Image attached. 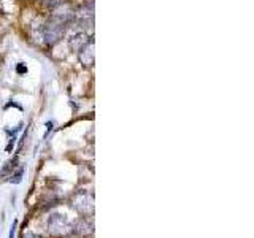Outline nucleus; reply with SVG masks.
<instances>
[{
    "label": "nucleus",
    "instance_id": "f257e3e1",
    "mask_svg": "<svg viewBox=\"0 0 254 238\" xmlns=\"http://www.w3.org/2000/svg\"><path fill=\"white\" fill-rule=\"evenodd\" d=\"M46 227H48V232L53 237H64L71 232L70 221L67 219L65 214H61V213H53L51 216L48 218Z\"/></svg>",
    "mask_w": 254,
    "mask_h": 238
},
{
    "label": "nucleus",
    "instance_id": "f03ea898",
    "mask_svg": "<svg viewBox=\"0 0 254 238\" xmlns=\"http://www.w3.org/2000/svg\"><path fill=\"white\" fill-rule=\"evenodd\" d=\"M71 206L83 216H89L94 213V195L87 190H78L71 197Z\"/></svg>",
    "mask_w": 254,
    "mask_h": 238
},
{
    "label": "nucleus",
    "instance_id": "7ed1b4c3",
    "mask_svg": "<svg viewBox=\"0 0 254 238\" xmlns=\"http://www.w3.org/2000/svg\"><path fill=\"white\" fill-rule=\"evenodd\" d=\"M71 232L79 235V237H89L94 234V222L92 219H89V216L84 218H78L73 226H71Z\"/></svg>",
    "mask_w": 254,
    "mask_h": 238
},
{
    "label": "nucleus",
    "instance_id": "20e7f679",
    "mask_svg": "<svg viewBox=\"0 0 254 238\" xmlns=\"http://www.w3.org/2000/svg\"><path fill=\"white\" fill-rule=\"evenodd\" d=\"M94 58H95V53H94V42H87L81 50L78 51V59L79 62L83 63V67L89 68L94 65Z\"/></svg>",
    "mask_w": 254,
    "mask_h": 238
},
{
    "label": "nucleus",
    "instance_id": "39448f33",
    "mask_svg": "<svg viewBox=\"0 0 254 238\" xmlns=\"http://www.w3.org/2000/svg\"><path fill=\"white\" fill-rule=\"evenodd\" d=\"M87 38H89V37H87L84 32H78V34H75L73 37L70 38V42H68L70 50L73 51V53H78L87 42H89Z\"/></svg>",
    "mask_w": 254,
    "mask_h": 238
},
{
    "label": "nucleus",
    "instance_id": "423d86ee",
    "mask_svg": "<svg viewBox=\"0 0 254 238\" xmlns=\"http://www.w3.org/2000/svg\"><path fill=\"white\" fill-rule=\"evenodd\" d=\"M16 167H18V159H13V161L6 162V164L3 165L2 172H0V177H2V178H10V177H11V173L16 170Z\"/></svg>",
    "mask_w": 254,
    "mask_h": 238
},
{
    "label": "nucleus",
    "instance_id": "0eeeda50",
    "mask_svg": "<svg viewBox=\"0 0 254 238\" xmlns=\"http://www.w3.org/2000/svg\"><path fill=\"white\" fill-rule=\"evenodd\" d=\"M22 175H24V165H18L16 167V170L11 173V177L8 178V181L18 184V182H21V179H22Z\"/></svg>",
    "mask_w": 254,
    "mask_h": 238
},
{
    "label": "nucleus",
    "instance_id": "6e6552de",
    "mask_svg": "<svg viewBox=\"0 0 254 238\" xmlns=\"http://www.w3.org/2000/svg\"><path fill=\"white\" fill-rule=\"evenodd\" d=\"M64 2H67V0H45V3H46L48 6H59V5H62Z\"/></svg>",
    "mask_w": 254,
    "mask_h": 238
},
{
    "label": "nucleus",
    "instance_id": "1a4fd4ad",
    "mask_svg": "<svg viewBox=\"0 0 254 238\" xmlns=\"http://www.w3.org/2000/svg\"><path fill=\"white\" fill-rule=\"evenodd\" d=\"M16 226H18V222H13V226H11V230H10V238H14V232H16Z\"/></svg>",
    "mask_w": 254,
    "mask_h": 238
},
{
    "label": "nucleus",
    "instance_id": "9d476101",
    "mask_svg": "<svg viewBox=\"0 0 254 238\" xmlns=\"http://www.w3.org/2000/svg\"><path fill=\"white\" fill-rule=\"evenodd\" d=\"M22 238H40L38 235H35V234H32V232H27V234H24V237Z\"/></svg>",
    "mask_w": 254,
    "mask_h": 238
},
{
    "label": "nucleus",
    "instance_id": "9b49d317",
    "mask_svg": "<svg viewBox=\"0 0 254 238\" xmlns=\"http://www.w3.org/2000/svg\"><path fill=\"white\" fill-rule=\"evenodd\" d=\"M19 71H21V73H22V71H27V68H24L22 65H19V68H18Z\"/></svg>",
    "mask_w": 254,
    "mask_h": 238
}]
</instances>
